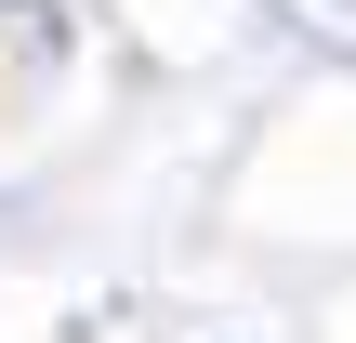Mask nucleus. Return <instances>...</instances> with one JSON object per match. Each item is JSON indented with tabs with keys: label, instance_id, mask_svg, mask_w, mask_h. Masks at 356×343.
<instances>
[{
	"label": "nucleus",
	"instance_id": "nucleus-1",
	"mask_svg": "<svg viewBox=\"0 0 356 343\" xmlns=\"http://www.w3.org/2000/svg\"><path fill=\"white\" fill-rule=\"evenodd\" d=\"M343 13H356V0H343Z\"/></svg>",
	"mask_w": 356,
	"mask_h": 343
}]
</instances>
